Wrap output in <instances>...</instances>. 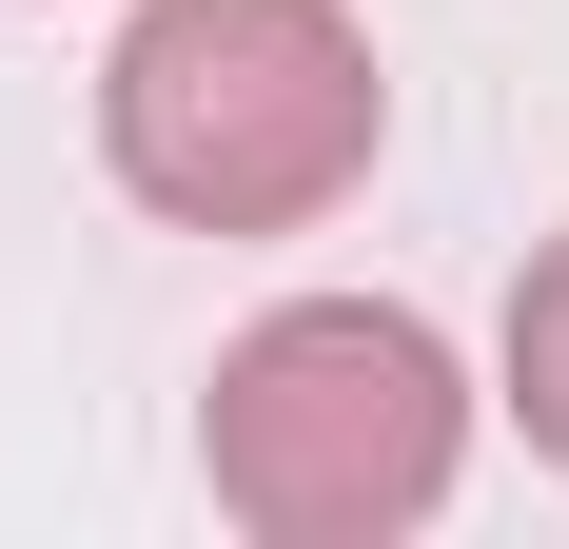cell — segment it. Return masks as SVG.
<instances>
[{
	"instance_id": "obj_1",
	"label": "cell",
	"mask_w": 569,
	"mask_h": 549,
	"mask_svg": "<svg viewBox=\"0 0 569 549\" xmlns=\"http://www.w3.org/2000/svg\"><path fill=\"white\" fill-rule=\"evenodd\" d=\"M393 138V79L353 0H138L99 59V158L177 236H295Z\"/></svg>"
},
{
	"instance_id": "obj_2",
	"label": "cell",
	"mask_w": 569,
	"mask_h": 549,
	"mask_svg": "<svg viewBox=\"0 0 569 549\" xmlns=\"http://www.w3.org/2000/svg\"><path fill=\"white\" fill-rule=\"evenodd\" d=\"M452 451H471V392L432 353V315H393V295H295L197 392V471H217L236 530H276V549L432 530L452 510Z\"/></svg>"
},
{
	"instance_id": "obj_3",
	"label": "cell",
	"mask_w": 569,
	"mask_h": 549,
	"mask_svg": "<svg viewBox=\"0 0 569 549\" xmlns=\"http://www.w3.org/2000/svg\"><path fill=\"white\" fill-rule=\"evenodd\" d=\"M511 412H530V451L569 471V236L530 256V295H511Z\"/></svg>"
}]
</instances>
